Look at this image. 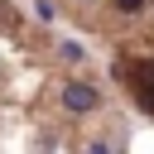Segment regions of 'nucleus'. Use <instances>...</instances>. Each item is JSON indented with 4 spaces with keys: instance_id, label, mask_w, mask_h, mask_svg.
I'll use <instances>...</instances> for the list:
<instances>
[{
    "instance_id": "nucleus-1",
    "label": "nucleus",
    "mask_w": 154,
    "mask_h": 154,
    "mask_svg": "<svg viewBox=\"0 0 154 154\" xmlns=\"http://www.w3.org/2000/svg\"><path fill=\"white\" fill-rule=\"evenodd\" d=\"M58 101H63V111H67V116H87V111H96V106H101V91H96L91 82H67Z\"/></svg>"
},
{
    "instance_id": "nucleus-2",
    "label": "nucleus",
    "mask_w": 154,
    "mask_h": 154,
    "mask_svg": "<svg viewBox=\"0 0 154 154\" xmlns=\"http://www.w3.org/2000/svg\"><path fill=\"white\" fill-rule=\"evenodd\" d=\"M135 72H140V77H130V87H135V101H140V106L154 116V63H140Z\"/></svg>"
},
{
    "instance_id": "nucleus-4",
    "label": "nucleus",
    "mask_w": 154,
    "mask_h": 154,
    "mask_svg": "<svg viewBox=\"0 0 154 154\" xmlns=\"http://www.w3.org/2000/svg\"><path fill=\"white\" fill-rule=\"evenodd\" d=\"M87 154H111V149H106V144H91V149H87Z\"/></svg>"
},
{
    "instance_id": "nucleus-3",
    "label": "nucleus",
    "mask_w": 154,
    "mask_h": 154,
    "mask_svg": "<svg viewBox=\"0 0 154 154\" xmlns=\"http://www.w3.org/2000/svg\"><path fill=\"white\" fill-rule=\"evenodd\" d=\"M116 10L120 14H135V10H144V0H116Z\"/></svg>"
}]
</instances>
